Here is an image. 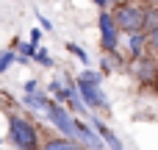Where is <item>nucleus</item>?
<instances>
[{
	"instance_id": "nucleus-17",
	"label": "nucleus",
	"mask_w": 158,
	"mask_h": 150,
	"mask_svg": "<svg viewBox=\"0 0 158 150\" xmlns=\"http://www.w3.org/2000/svg\"><path fill=\"white\" fill-rule=\"evenodd\" d=\"M25 92H28V95L36 92V81H28V84H25Z\"/></svg>"
},
{
	"instance_id": "nucleus-7",
	"label": "nucleus",
	"mask_w": 158,
	"mask_h": 150,
	"mask_svg": "<svg viewBox=\"0 0 158 150\" xmlns=\"http://www.w3.org/2000/svg\"><path fill=\"white\" fill-rule=\"evenodd\" d=\"M42 150H86L81 142L75 139H67V136H53V139H44Z\"/></svg>"
},
{
	"instance_id": "nucleus-14",
	"label": "nucleus",
	"mask_w": 158,
	"mask_h": 150,
	"mask_svg": "<svg viewBox=\"0 0 158 150\" xmlns=\"http://www.w3.org/2000/svg\"><path fill=\"white\" fill-rule=\"evenodd\" d=\"M144 50H147L150 56H156V53H158V28L153 31V33H147V45H144Z\"/></svg>"
},
{
	"instance_id": "nucleus-15",
	"label": "nucleus",
	"mask_w": 158,
	"mask_h": 150,
	"mask_svg": "<svg viewBox=\"0 0 158 150\" xmlns=\"http://www.w3.org/2000/svg\"><path fill=\"white\" fill-rule=\"evenodd\" d=\"M39 39H42V28H33L31 31V45H39Z\"/></svg>"
},
{
	"instance_id": "nucleus-9",
	"label": "nucleus",
	"mask_w": 158,
	"mask_h": 150,
	"mask_svg": "<svg viewBox=\"0 0 158 150\" xmlns=\"http://www.w3.org/2000/svg\"><path fill=\"white\" fill-rule=\"evenodd\" d=\"M144 45H147V36L144 33H128V50H131L133 58H142Z\"/></svg>"
},
{
	"instance_id": "nucleus-6",
	"label": "nucleus",
	"mask_w": 158,
	"mask_h": 150,
	"mask_svg": "<svg viewBox=\"0 0 158 150\" xmlns=\"http://www.w3.org/2000/svg\"><path fill=\"white\" fill-rule=\"evenodd\" d=\"M89 122H92V128H94V131L100 134L103 145H108L111 150H122V142H119V136H117V134H114V131H111V128H108V125H106V122H103L100 117H92Z\"/></svg>"
},
{
	"instance_id": "nucleus-2",
	"label": "nucleus",
	"mask_w": 158,
	"mask_h": 150,
	"mask_svg": "<svg viewBox=\"0 0 158 150\" xmlns=\"http://www.w3.org/2000/svg\"><path fill=\"white\" fill-rule=\"evenodd\" d=\"M147 8H150V6H142V3H136V0H122V3L111 11V17H114V22H117L119 31H125V33H142V31H144Z\"/></svg>"
},
{
	"instance_id": "nucleus-8",
	"label": "nucleus",
	"mask_w": 158,
	"mask_h": 150,
	"mask_svg": "<svg viewBox=\"0 0 158 150\" xmlns=\"http://www.w3.org/2000/svg\"><path fill=\"white\" fill-rule=\"evenodd\" d=\"M136 72H139V78H142V81H153V78H156V72H158L156 58H150V56H142V61L136 64Z\"/></svg>"
},
{
	"instance_id": "nucleus-3",
	"label": "nucleus",
	"mask_w": 158,
	"mask_h": 150,
	"mask_svg": "<svg viewBox=\"0 0 158 150\" xmlns=\"http://www.w3.org/2000/svg\"><path fill=\"white\" fill-rule=\"evenodd\" d=\"M8 136H11V145L17 150H42V139H39L36 125L22 114L8 117Z\"/></svg>"
},
{
	"instance_id": "nucleus-13",
	"label": "nucleus",
	"mask_w": 158,
	"mask_h": 150,
	"mask_svg": "<svg viewBox=\"0 0 158 150\" xmlns=\"http://www.w3.org/2000/svg\"><path fill=\"white\" fill-rule=\"evenodd\" d=\"M14 58H17V53H11V50H0V72H6V70L11 67Z\"/></svg>"
},
{
	"instance_id": "nucleus-10",
	"label": "nucleus",
	"mask_w": 158,
	"mask_h": 150,
	"mask_svg": "<svg viewBox=\"0 0 158 150\" xmlns=\"http://www.w3.org/2000/svg\"><path fill=\"white\" fill-rule=\"evenodd\" d=\"M36 50H39L36 45H31V42H19V56H17V58H19V61H28V58L36 56Z\"/></svg>"
},
{
	"instance_id": "nucleus-16",
	"label": "nucleus",
	"mask_w": 158,
	"mask_h": 150,
	"mask_svg": "<svg viewBox=\"0 0 158 150\" xmlns=\"http://www.w3.org/2000/svg\"><path fill=\"white\" fill-rule=\"evenodd\" d=\"M39 25H42V28H44V31H50V28H53V25H50V19H44V17H42V14H39Z\"/></svg>"
},
{
	"instance_id": "nucleus-1",
	"label": "nucleus",
	"mask_w": 158,
	"mask_h": 150,
	"mask_svg": "<svg viewBox=\"0 0 158 150\" xmlns=\"http://www.w3.org/2000/svg\"><path fill=\"white\" fill-rule=\"evenodd\" d=\"M78 92H81V100H83V106L89 109V111H108L111 106H108V97H106V92H103V75L100 72H94V70H83L81 75H78Z\"/></svg>"
},
{
	"instance_id": "nucleus-5",
	"label": "nucleus",
	"mask_w": 158,
	"mask_h": 150,
	"mask_svg": "<svg viewBox=\"0 0 158 150\" xmlns=\"http://www.w3.org/2000/svg\"><path fill=\"white\" fill-rule=\"evenodd\" d=\"M97 25H100V47H103L106 53H114L117 45H119V28H117L111 11H100Z\"/></svg>"
},
{
	"instance_id": "nucleus-18",
	"label": "nucleus",
	"mask_w": 158,
	"mask_h": 150,
	"mask_svg": "<svg viewBox=\"0 0 158 150\" xmlns=\"http://www.w3.org/2000/svg\"><path fill=\"white\" fill-rule=\"evenodd\" d=\"M94 3H97V6H100V8H108V6H111V3H114V0H94Z\"/></svg>"
},
{
	"instance_id": "nucleus-4",
	"label": "nucleus",
	"mask_w": 158,
	"mask_h": 150,
	"mask_svg": "<svg viewBox=\"0 0 158 150\" xmlns=\"http://www.w3.org/2000/svg\"><path fill=\"white\" fill-rule=\"evenodd\" d=\"M44 117H47V122H53L67 139H75V142H78V117H72V114L67 111L64 103H58V100H47V106H44Z\"/></svg>"
},
{
	"instance_id": "nucleus-12",
	"label": "nucleus",
	"mask_w": 158,
	"mask_h": 150,
	"mask_svg": "<svg viewBox=\"0 0 158 150\" xmlns=\"http://www.w3.org/2000/svg\"><path fill=\"white\" fill-rule=\"evenodd\" d=\"M67 50H69L72 56H78V58H81L83 64H89V56H86V50H83L81 45H75V42H67Z\"/></svg>"
},
{
	"instance_id": "nucleus-11",
	"label": "nucleus",
	"mask_w": 158,
	"mask_h": 150,
	"mask_svg": "<svg viewBox=\"0 0 158 150\" xmlns=\"http://www.w3.org/2000/svg\"><path fill=\"white\" fill-rule=\"evenodd\" d=\"M33 61H39V64H42V67H47V70H50V67L56 64V61L50 58V53H47L44 47H39V50H36V56H33Z\"/></svg>"
}]
</instances>
